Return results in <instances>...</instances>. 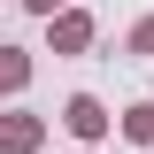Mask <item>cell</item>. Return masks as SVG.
<instances>
[{"instance_id":"obj_1","label":"cell","mask_w":154,"mask_h":154,"mask_svg":"<svg viewBox=\"0 0 154 154\" xmlns=\"http://www.w3.org/2000/svg\"><path fill=\"white\" fill-rule=\"evenodd\" d=\"M100 123H108V116H100L93 100H69V131H100Z\"/></svg>"},{"instance_id":"obj_2","label":"cell","mask_w":154,"mask_h":154,"mask_svg":"<svg viewBox=\"0 0 154 154\" xmlns=\"http://www.w3.org/2000/svg\"><path fill=\"white\" fill-rule=\"evenodd\" d=\"M139 54H154V23H139Z\"/></svg>"},{"instance_id":"obj_3","label":"cell","mask_w":154,"mask_h":154,"mask_svg":"<svg viewBox=\"0 0 154 154\" xmlns=\"http://www.w3.org/2000/svg\"><path fill=\"white\" fill-rule=\"evenodd\" d=\"M31 8H54V0H31Z\"/></svg>"}]
</instances>
